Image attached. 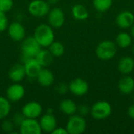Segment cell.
Wrapping results in <instances>:
<instances>
[{"mask_svg": "<svg viewBox=\"0 0 134 134\" xmlns=\"http://www.w3.org/2000/svg\"><path fill=\"white\" fill-rule=\"evenodd\" d=\"M33 37L38 42L41 47L47 48L54 41V32L49 24H42L36 27Z\"/></svg>", "mask_w": 134, "mask_h": 134, "instance_id": "1", "label": "cell"}, {"mask_svg": "<svg viewBox=\"0 0 134 134\" xmlns=\"http://www.w3.org/2000/svg\"><path fill=\"white\" fill-rule=\"evenodd\" d=\"M95 53L99 59L102 60H109L116 55L117 46L115 42L112 41L104 40L97 45Z\"/></svg>", "mask_w": 134, "mask_h": 134, "instance_id": "2", "label": "cell"}, {"mask_svg": "<svg viewBox=\"0 0 134 134\" xmlns=\"http://www.w3.org/2000/svg\"><path fill=\"white\" fill-rule=\"evenodd\" d=\"M41 49V46L33 36L25 38L22 40L21 53L24 60L29 58H35Z\"/></svg>", "mask_w": 134, "mask_h": 134, "instance_id": "3", "label": "cell"}, {"mask_svg": "<svg viewBox=\"0 0 134 134\" xmlns=\"http://www.w3.org/2000/svg\"><path fill=\"white\" fill-rule=\"evenodd\" d=\"M112 112V107L109 102L100 100L96 102L90 108L92 117L97 120H103L108 118Z\"/></svg>", "mask_w": 134, "mask_h": 134, "instance_id": "4", "label": "cell"}, {"mask_svg": "<svg viewBox=\"0 0 134 134\" xmlns=\"http://www.w3.org/2000/svg\"><path fill=\"white\" fill-rule=\"evenodd\" d=\"M66 130L68 134H82L86 130V122L80 115H72L68 120Z\"/></svg>", "mask_w": 134, "mask_h": 134, "instance_id": "5", "label": "cell"}, {"mask_svg": "<svg viewBox=\"0 0 134 134\" xmlns=\"http://www.w3.org/2000/svg\"><path fill=\"white\" fill-rule=\"evenodd\" d=\"M27 9L31 16L40 18L47 16L50 10V8L49 4L47 2V1L33 0L29 3Z\"/></svg>", "mask_w": 134, "mask_h": 134, "instance_id": "6", "label": "cell"}, {"mask_svg": "<svg viewBox=\"0 0 134 134\" xmlns=\"http://www.w3.org/2000/svg\"><path fill=\"white\" fill-rule=\"evenodd\" d=\"M19 126L21 134H41L42 132L39 122L36 119L24 118Z\"/></svg>", "mask_w": 134, "mask_h": 134, "instance_id": "7", "label": "cell"}, {"mask_svg": "<svg viewBox=\"0 0 134 134\" xmlns=\"http://www.w3.org/2000/svg\"><path fill=\"white\" fill-rule=\"evenodd\" d=\"M21 113L24 118L37 119L42 115V107L37 101H30L23 106Z\"/></svg>", "mask_w": 134, "mask_h": 134, "instance_id": "8", "label": "cell"}, {"mask_svg": "<svg viewBox=\"0 0 134 134\" xmlns=\"http://www.w3.org/2000/svg\"><path fill=\"white\" fill-rule=\"evenodd\" d=\"M69 91L78 97L86 95L89 91L88 82L82 78H75L71 81L68 85Z\"/></svg>", "mask_w": 134, "mask_h": 134, "instance_id": "9", "label": "cell"}, {"mask_svg": "<svg viewBox=\"0 0 134 134\" xmlns=\"http://www.w3.org/2000/svg\"><path fill=\"white\" fill-rule=\"evenodd\" d=\"M48 16V22L49 24L54 28L61 27L65 21V16L63 10L59 7L53 8L49 10Z\"/></svg>", "mask_w": 134, "mask_h": 134, "instance_id": "10", "label": "cell"}, {"mask_svg": "<svg viewBox=\"0 0 134 134\" xmlns=\"http://www.w3.org/2000/svg\"><path fill=\"white\" fill-rule=\"evenodd\" d=\"M25 88L19 82H14L6 90V98L10 102H17L24 98Z\"/></svg>", "mask_w": 134, "mask_h": 134, "instance_id": "11", "label": "cell"}, {"mask_svg": "<svg viewBox=\"0 0 134 134\" xmlns=\"http://www.w3.org/2000/svg\"><path fill=\"white\" fill-rule=\"evenodd\" d=\"M8 34L10 38L15 42H22L25 38L26 31L22 24L20 22H13L8 27Z\"/></svg>", "mask_w": 134, "mask_h": 134, "instance_id": "12", "label": "cell"}, {"mask_svg": "<svg viewBox=\"0 0 134 134\" xmlns=\"http://www.w3.org/2000/svg\"><path fill=\"white\" fill-rule=\"evenodd\" d=\"M42 131L51 133L57 127V120L53 113H46L38 121Z\"/></svg>", "mask_w": 134, "mask_h": 134, "instance_id": "13", "label": "cell"}, {"mask_svg": "<svg viewBox=\"0 0 134 134\" xmlns=\"http://www.w3.org/2000/svg\"><path fill=\"white\" fill-rule=\"evenodd\" d=\"M26 76L30 79H36L42 67L35 58H29L24 61Z\"/></svg>", "mask_w": 134, "mask_h": 134, "instance_id": "14", "label": "cell"}, {"mask_svg": "<svg viewBox=\"0 0 134 134\" xmlns=\"http://www.w3.org/2000/svg\"><path fill=\"white\" fill-rule=\"evenodd\" d=\"M115 23L122 29L130 28L134 24V14L128 10L122 11L118 14L115 19Z\"/></svg>", "mask_w": 134, "mask_h": 134, "instance_id": "15", "label": "cell"}, {"mask_svg": "<svg viewBox=\"0 0 134 134\" xmlns=\"http://www.w3.org/2000/svg\"><path fill=\"white\" fill-rule=\"evenodd\" d=\"M118 87L119 91L125 95H129L134 91V79L130 76V75H126L120 79Z\"/></svg>", "mask_w": 134, "mask_h": 134, "instance_id": "16", "label": "cell"}, {"mask_svg": "<svg viewBox=\"0 0 134 134\" xmlns=\"http://www.w3.org/2000/svg\"><path fill=\"white\" fill-rule=\"evenodd\" d=\"M119 71L123 75H130L134 70V59L130 56H125L122 57L118 64Z\"/></svg>", "mask_w": 134, "mask_h": 134, "instance_id": "17", "label": "cell"}, {"mask_svg": "<svg viewBox=\"0 0 134 134\" xmlns=\"http://www.w3.org/2000/svg\"><path fill=\"white\" fill-rule=\"evenodd\" d=\"M26 76L24 64H16L9 71V78L13 82H20Z\"/></svg>", "mask_w": 134, "mask_h": 134, "instance_id": "18", "label": "cell"}, {"mask_svg": "<svg viewBox=\"0 0 134 134\" xmlns=\"http://www.w3.org/2000/svg\"><path fill=\"white\" fill-rule=\"evenodd\" d=\"M36 79L42 86L49 87L54 82V75L50 70L47 69L46 68H42Z\"/></svg>", "mask_w": 134, "mask_h": 134, "instance_id": "19", "label": "cell"}, {"mask_svg": "<svg viewBox=\"0 0 134 134\" xmlns=\"http://www.w3.org/2000/svg\"><path fill=\"white\" fill-rule=\"evenodd\" d=\"M53 57H54L52 55L49 49H41L35 58L37 60V61L41 64L42 68H47L53 63Z\"/></svg>", "mask_w": 134, "mask_h": 134, "instance_id": "20", "label": "cell"}, {"mask_svg": "<svg viewBox=\"0 0 134 134\" xmlns=\"http://www.w3.org/2000/svg\"><path fill=\"white\" fill-rule=\"evenodd\" d=\"M60 110L67 115H72L77 112L78 106L75 102L71 99H64L60 101L59 105Z\"/></svg>", "mask_w": 134, "mask_h": 134, "instance_id": "21", "label": "cell"}, {"mask_svg": "<svg viewBox=\"0 0 134 134\" xmlns=\"http://www.w3.org/2000/svg\"><path fill=\"white\" fill-rule=\"evenodd\" d=\"M133 38L130 34L126 31H122L118 34L115 38V44L117 46L126 49L132 44Z\"/></svg>", "mask_w": 134, "mask_h": 134, "instance_id": "22", "label": "cell"}, {"mask_svg": "<svg viewBox=\"0 0 134 134\" xmlns=\"http://www.w3.org/2000/svg\"><path fill=\"white\" fill-rule=\"evenodd\" d=\"M71 14L73 17L78 20H85L89 17V11L84 5L81 4L75 5L72 7Z\"/></svg>", "mask_w": 134, "mask_h": 134, "instance_id": "23", "label": "cell"}, {"mask_svg": "<svg viewBox=\"0 0 134 134\" xmlns=\"http://www.w3.org/2000/svg\"><path fill=\"white\" fill-rule=\"evenodd\" d=\"M11 103L4 97L0 96V120L5 119L10 113Z\"/></svg>", "mask_w": 134, "mask_h": 134, "instance_id": "24", "label": "cell"}, {"mask_svg": "<svg viewBox=\"0 0 134 134\" xmlns=\"http://www.w3.org/2000/svg\"><path fill=\"white\" fill-rule=\"evenodd\" d=\"M113 4V0H93L94 9L100 13H104L109 10Z\"/></svg>", "mask_w": 134, "mask_h": 134, "instance_id": "25", "label": "cell"}, {"mask_svg": "<svg viewBox=\"0 0 134 134\" xmlns=\"http://www.w3.org/2000/svg\"><path fill=\"white\" fill-rule=\"evenodd\" d=\"M48 48H49V52L52 53V55L56 57H61L64 53V46L60 42L53 41Z\"/></svg>", "mask_w": 134, "mask_h": 134, "instance_id": "26", "label": "cell"}, {"mask_svg": "<svg viewBox=\"0 0 134 134\" xmlns=\"http://www.w3.org/2000/svg\"><path fill=\"white\" fill-rule=\"evenodd\" d=\"M13 0H0V11L3 13H8L13 9Z\"/></svg>", "mask_w": 134, "mask_h": 134, "instance_id": "27", "label": "cell"}, {"mask_svg": "<svg viewBox=\"0 0 134 134\" xmlns=\"http://www.w3.org/2000/svg\"><path fill=\"white\" fill-rule=\"evenodd\" d=\"M9 26L8 18L5 13L0 11V32H2L7 29Z\"/></svg>", "mask_w": 134, "mask_h": 134, "instance_id": "28", "label": "cell"}, {"mask_svg": "<svg viewBox=\"0 0 134 134\" xmlns=\"http://www.w3.org/2000/svg\"><path fill=\"white\" fill-rule=\"evenodd\" d=\"M2 129L6 133H10L13 130V123L9 120H5L2 123Z\"/></svg>", "mask_w": 134, "mask_h": 134, "instance_id": "29", "label": "cell"}, {"mask_svg": "<svg viewBox=\"0 0 134 134\" xmlns=\"http://www.w3.org/2000/svg\"><path fill=\"white\" fill-rule=\"evenodd\" d=\"M57 91L60 93V94H64L68 92V90H69V88H68V86L66 85V83H59L56 88Z\"/></svg>", "mask_w": 134, "mask_h": 134, "instance_id": "30", "label": "cell"}, {"mask_svg": "<svg viewBox=\"0 0 134 134\" xmlns=\"http://www.w3.org/2000/svg\"><path fill=\"white\" fill-rule=\"evenodd\" d=\"M77 111H79L80 115L86 116L89 112H90V109L87 106H86V105H81V106L78 107Z\"/></svg>", "mask_w": 134, "mask_h": 134, "instance_id": "31", "label": "cell"}, {"mask_svg": "<svg viewBox=\"0 0 134 134\" xmlns=\"http://www.w3.org/2000/svg\"><path fill=\"white\" fill-rule=\"evenodd\" d=\"M52 134H68L66 128L62 127H57L52 133Z\"/></svg>", "mask_w": 134, "mask_h": 134, "instance_id": "32", "label": "cell"}, {"mask_svg": "<svg viewBox=\"0 0 134 134\" xmlns=\"http://www.w3.org/2000/svg\"><path fill=\"white\" fill-rule=\"evenodd\" d=\"M24 119V116L22 115V113L20 114V115L17 114V115H16V116L14 117V121H13V122L20 126V123L22 122V121H23Z\"/></svg>", "mask_w": 134, "mask_h": 134, "instance_id": "33", "label": "cell"}, {"mask_svg": "<svg viewBox=\"0 0 134 134\" xmlns=\"http://www.w3.org/2000/svg\"><path fill=\"white\" fill-rule=\"evenodd\" d=\"M127 115L128 116L132 119H134V104H131L128 109H127Z\"/></svg>", "mask_w": 134, "mask_h": 134, "instance_id": "34", "label": "cell"}, {"mask_svg": "<svg viewBox=\"0 0 134 134\" xmlns=\"http://www.w3.org/2000/svg\"><path fill=\"white\" fill-rule=\"evenodd\" d=\"M130 35L134 39V24L130 27Z\"/></svg>", "mask_w": 134, "mask_h": 134, "instance_id": "35", "label": "cell"}, {"mask_svg": "<svg viewBox=\"0 0 134 134\" xmlns=\"http://www.w3.org/2000/svg\"><path fill=\"white\" fill-rule=\"evenodd\" d=\"M59 2V0H47V2L49 4H56Z\"/></svg>", "mask_w": 134, "mask_h": 134, "instance_id": "36", "label": "cell"}, {"mask_svg": "<svg viewBox=\"0 0 134 134\" xmlns=\"http://www.w3.org/2000/svg\"><path fill=\"white\" fill-rule=\"evenodd\" d=\"M132 52H133V53L134 54V45L132 46Z\"/></svg>", "mask_w": 134, "mask_h": 134, "instance_id": "37", "label": "cell"}]
</instances>
